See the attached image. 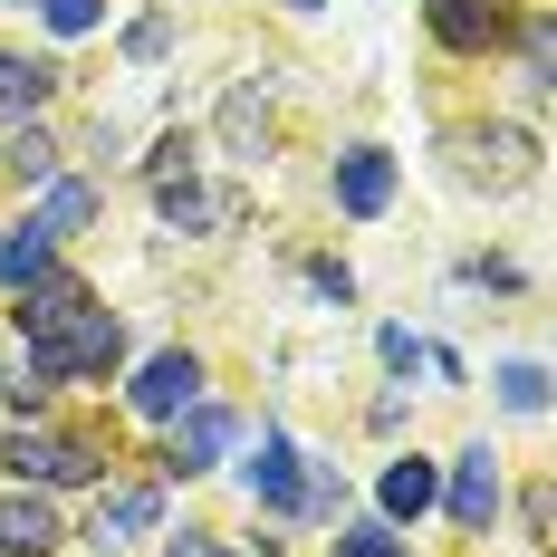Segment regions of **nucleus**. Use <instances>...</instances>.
Masks as SVG:
<instances>
[{
  "label": "nucleus",
  "mask_w": 557,
  "mask_h": 557,
  "mask_svg": "<svg viewBox=\"0 0 557 557\" xmlns=\"http://www.w3.org/2000/svg\"><path fill=\"white\" fill-rule=\"evenodd\" d=\"M451 519H461V529H491V519H500V461H491V451H471V461L451 471Z\"/></svg>",
  "instance_id": "0eeeda50"
},
{
  "label": "nucleus",
  "mask_w": 557,
  "mask_h": 557,
  "mask_svg": "<svg viewBox=\"0 0 557 557\" xmlns=\"http://www.w3.org/2000/svg\"><path fill=\"white\" fill-rule=\"evenodd\" d=\"M20 336H29V366H39V375H107L115 356H125L115 318L58 270L20 288Z\"/></svg>",
  "instance_id": "f257e3e1"
},
{
  "label": "nucleus",
  "mask_w": 557,
  "mask_h": 557,
  "mask_svg": "<svg viewBox=\"0 0 557 557\" xmlns=\"http://www.w3.org/2000/svg\"><path fill=\"white\" fill-rule=\"evenodd\" d=\"M87 212H97V193H87V183H58V173H49V202H39V222H29V231L67 240V231H87Z\"/></svg>",
  "instance_id": "f8f14e48"
},
{
  "label": "nucleus",
  "mask_w": 557,
  "mask_h": 557,
  "mask_svg": "<svg viewBox=\"0 0 557 557\" xmlns=\"http://www.w3.org/2000/svg\"><path fill=\"white\" fill-rule=\"evenodd\" d=\"M385 202H394V154H385V145H356V154H336V212L375 222Z\"/></svg>",
  "instance_id": "7ed1b4c3"
},
{
  "label": "nucleus",
  "mask_w": 557,
  "mask_h": 557,
  "mask_svg": "<svg viewBox=\"0 0 557 557\" xmlns=\"http://www.w3.org/2000/svg\"><path fill=\"white\" fill-rule=\"evenodd\" d=\"M49 231H10V240H0V278H10V288H29V278H49Z\"/></svg>",
  "instance_id": "4468645a"
},
{
  "label": "nucleus",
  "mask_w": 557,
  "mask_h": 557,
  "mask_svg": "<svg viewBox=\"0 0 557 557\" xmlns=\"http://www.w3.org/2000/svg\"><path fill=\"white\" fill-rule=\"evenodd\" d=\"M49 548H58L49 500H0V557H49Z\"/></svg>",
  "instance_id": "1a4fd4ad"
},
{
  "label": "nucleus",
  "mask_w": 557,
  "mask_h": 557,
  "mask_svg": "<svg viewBox=\"0 0 557 557\" xmlns=\"http://www.w3.org/2000/svg\"><path fill=\"white\" fill-rule=\"evenodd\" d=\"M10 173H20V183H49V173H58V145L39 135V125H29V135H10Z\"/></svg>",
  "instance_id": "2eb2a0df"
},
{
  "label": "nucleus",
  "mask_w": 557,
  "mask_h": 557,
  "mask_svg": "<svg viewBox=\"0 0 557 557\" xmlns=\"http://www.w3.org/2000/svg\"><path fill=\"white\" fill-rule=\"evenodd\" d=\"M433 491H443V481H433V461H413V451L385 471V509H394V519H423V509H433Z\"/></svg>",
  "instance_id": "9b49d317"
},
{
  "label": "nucleus",
  "mask_w": 557,
  "mask_h": 557,
  "mask_svg": "<svg viewBox=\"0 0 557 557\" xmlns=\"http://www.w3.org/2000/svg\"><path fill=\"white\" fill-rule=\"evenodd\" d=\"M250 500H270V509H298V500H308V471H298V451L278 443V433L260 443V461H250Z\"/></svg>",
  "instance_id": "6e6552de"
},
{
  "label": "nucleus",
  "mask_w": 557,
  "mask_h": 557,
  "mask_svg": "<svg viewBox=\"0 0 557 557\" xmlns=\"http://www.w3.org/2000/svg\"><path fill=\"white\" fill-rule=\"evenodd\" d=\"M183 404H202V366H193V356H154V366L135 375V413H145V423H173Z\"/></svg>",
  "instance_id": "39448f33"
},
{
  "label": "nucleus",
  "mask_w": 557,
  "mask_h": 557,
  "mask_svg": "<svg viewBox=\"0 0 557 557\" xmlns=\"http://www.w3.org/2000/svg\"><path fill=\"white\" fill-rule=\"evenodd\" d=\"M58 87V67H29V58H0V115H29Z\"/></svg>",
  "instance_id": "ddd939ff"
},
{
  "label": "nucleus",
  "mask_w": 557,
  "mask_h": 557,
  "mask_svg": "<svg viewBox=\"0 0 557 557\" xmlns=\"http://www.w3.org/2000/svg\"><path fill=\"white\" fill-rule=\"evenodd\" d=\"M154 519H164V491H145V481H135V491H115L107 509H97V539H145V529H154Z\"/></svg>",
  "instance_id": "9d476101"
},
{
  "label": "nucleus",
  "mask_w": 557,
  "mask_h": 557,
  "mask_svg": "<svg viewBox=\"0 0 557 557\" xmlns=\"http://www.w3.org/2000/svg\"><path fill=\"white\" fill-rule=\"evenodd\" d=\"M49 10V29L58 39H77V29H97V0H39Z\"/></svg>",
  "instance_id": "f3484780"
},
{
  "label": "nucleus",
  "mask_w": 557,
  "mask_h": 557,
  "mask_svg": "<svg viewBox=\"0 0 557 557\" xmlns=\"http://www.w3.org/2000/svg\"><path fill=\"white\" fill-rule=\"evenodd\" d=\"M10 471H39V481H87V471H97V443H87V433H20V443H10Z\"/></svg>",
  "instance_id": "423d86ee"
},
{
  "label": "nucleus",
  "mask_w": 557,
  "mask_h": 557,
  "mask_svg": "<svg viewBox=\"0 0 557 557\" xmlns=\"http://www.w3.org/2000/svg\"><path fill=\"white\" fill-rule=\"evenodd\" d=\"M173 557H222V548H202V539H173Z\"/></svg>",
  "instance_id": "6ab92c4d"
},
{
  "label": "nucleus",
  "mask_w": 557,
  "mask_h": 557,
  "mask_svg": "<svg viewBox=\"0 0 557 557\" xmlns=\"http://www.w3.org/2000/svg\"><path fill=\"white\" fill-rule=\"evenodd\" d=\"M346 557H394V539L375 529V519H366V529H346Z\"/></svg>",
  "instance_id": "a211bd4d"
},
{
  "label": "nucleus",
  "mask_w": 557,
  "mask_h": 557,
  "mask_svg": "<svg viewBox=\"0 0 557 557\" xmlns=\"http://www.w3.org/2000/svg\"><path fill=\"white\" fill-rule=\"evenodd\" d=\"M500 394H509V413H539V404H548V375H539V366H509Z\"/></svg>",
  "instance_id": "dca6fc26"
},
{
  "label": "nucleus",
  "mask_w": 557,
  "mask_h": 557,
  "mask_svg": "<svg viewBox=\"0 0 557 557\" xmlns=\"http://www.w3.org/2000/svg\"><path fill=\"white\" fill-rule=\"evenodd\" d=\"M298 10H308V0H298Z\"/></svg>",
  "instance_id": "aec40b11"
},
{
  "label": "nucleus",
  "mask_w": 557,
  "mask_h": 557,
  "mask_svg": "<svg viewBox=\"0 0 557 557\" xmlns=\"http://www.w3.org/2000/svg\"><path fill=\"white\" fill-rule=\"evenodd\" d=\"M423 20H433V39L461 49V58H481V49L509 39V0H423Z\"/></svg>",
  "instance_id": "f03ea898"
},
{
  "label": "nucleus",
  "mask_w": 557,
  "mask_h": 557,
  "mask_svg": "<svg viewBox=\"0 0 557 557\" xmlns=\"http://www.w3.org/2000/svg\"><path fill=\"white\" fill-rule=\"evenodd\" d=\"M231 433H240L231 404H183V413H173V471H212L231 451Z\"/></svg>",
  "instance_id": "20e7f679"
}]
</instances>
